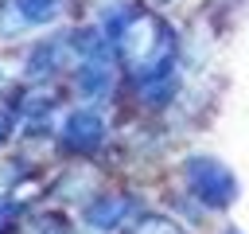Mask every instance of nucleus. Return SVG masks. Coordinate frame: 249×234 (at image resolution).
<instances>
[{
  "label": "nucleus",
  "mask_w": 249,
  "mask_h": 234,
  "mask_svg": "<svg viewBox=\"0 0 249 234\" xmlns=\"http://www.w3.org/2000/svg\"><path fill=\"white\" fill-rule=\"evenodd\" d=\"M187 179H191L195 195H202V199L214 203V207H222V203L233 199V179H230V172H226L218 160H210V156L191 160V164H187Z\"/></svg>",
  "instance_id": "f257e3e1"
},
{
  "label": "nucleus",
  "mask_w": 249,
  "mask_h": 234,
  "mask_svg": "<svg viewBox=\"0 0 249 234\" xmlns=\"http://www.w3.org/2000/svg\"><path fill=\"white\" fill-rule=\"evenodd\" d=\"M101 136H105V129H101V121L93 113H74L66 121V129H62V144L78 148V152H93L101 144Z\"/></svg>",
  "instance_id": "f03ea898"
},
{
  "label": "nucleus",
  "mask_w": 249,
  "mask_h": 234,
  "mask_svg": "<svg viewBox=\"0 0 249 234\" xmlns=\"http://www.w3.org/2000/svg\"><path fill=\"white\" fill-rule=\"evenodd\" d=\"M12 4H16V12H19L27 23H47V20H54L58 8H62V0H12Z\"/></svg>",
  "instance_id": "7ed1b4c3"
},
{
  "label": "nucleus",
  "mask_w": 249,
  "mask_h": 234,
  "mask_svg": "<svg viewBox=\"0 0 249 234\" xmlns=\"http://www.w3.org/2000/svg\"><path fill=\"white\" fill-rule=\"evenodd\" d=\"M8 136V117H0V140Z\"/></svg>",
  "instance_id": "20e7f679"
}]
</instances>
